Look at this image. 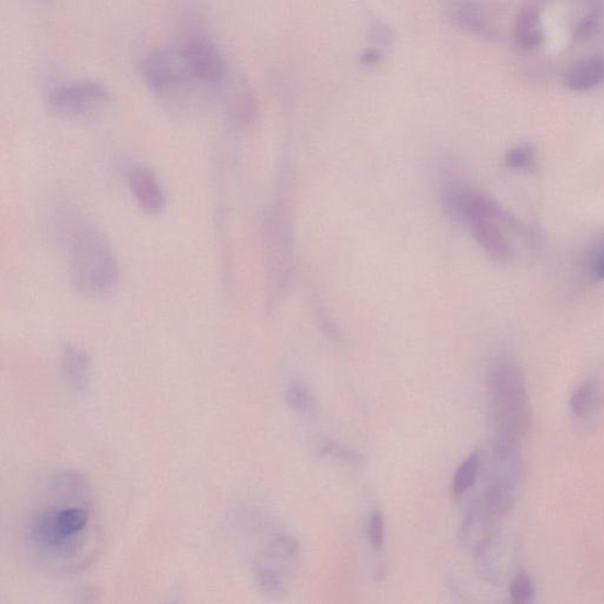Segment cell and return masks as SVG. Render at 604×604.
I'll list each match as a JSON object with an SVG mask.
<instances>
[{"instance_id":"1","label":"cell","mask_w":604,"mask_h":604,"mask_svg":"<svg viewBox=\"0 0 604 604\" xmlns=\"http://www.w3.org/2000/svg\"><path fill=\"white\" fill-rule=\"evenodd\" d=\"M102 542L90 482L78 471H58L24 519L22 543L28 561L49 577H72L95 562Z\"/></svg>"},{"instance_id":"2","label":"cell","mask_w":604,"mask_h":604,"mask_svg":"<svg viewBox=\"0 0 604 604\" xmlns=\"http://www.w3.org/2000/svg\"><path fill=\"white\" fill-rule=\"evenodd\" d=\"M493 450H520L532 427L526 380L521 366L508 357L496 359L488 374Z\"/></svg>"},{"instance_id":"3","label":"cell","mask_w":604,"mask_h":604,"mask_svg":"<svg viewBox=\"0 0 604 604\" xmlns=\"http://www.w3.org/2000/svg\"><path fill=\"white\" fill-rule=\"evenodd\" d=\"M451 217L464 223L479 247L496 261L513 256L511 233H520L521 224L489 196L463 185L451 183L441 196Z\"/></svg>"},{"instance_id":"4","label":"cell","mask_w":604,"mask_h":604,"mask_svg":"<svg viewBox=\"0 0 604 604\" xmlns=\"http://www.w3.org/2000/svg\"><path fill=\"white\" fill-rule=\"evenodd\" d=\"M70 282L82 296L106 297L119 286V259L106 235L91 225L72 233L69 246Z\"/></svg>"},{"instance_id":"5","label":"cell","mask_w":604,"mask_h":604,"mask_svg":"<svg viewBox=\"0 0 604 604\" xmlns=\"http://www.w3.org/2000/svg\"><path fill=\"white\" fill-rule=\"evenodd\" d=\"M112 103L106 85L95 81H75L58 85L50 91L48 109L60 119L87 121L105 112Z\"/></svg>"},{"instance_id":"6","label":"cell","mask_w":604,"mask_h":604,"mask_svg":"<svg viewBox=\"0 0 604 604\" xmlns=\"http://www.w3.org/2000/svg\"><path fill=\"white\" fill-rule=\"evenodd\" d=\"M179 55L190 80L194 83L213 87L225 82V57L209 36H188L181 44Z\"/></svg>"},{"instance_id":"7","label":"cell","mask_w":604,"mask_h":604,"mask_svg":"<svg viewBox=\"0 0 604 604\" xmlns=\"http://www.w3.org/2000/svg\"><path fill=\"white\" fill-rule=\"evenodd\" d=\"M140 75L149 91L159 98H170L179 95L194 83L186 71L180 55L166 50H155L146 54L140 63Z\"/></svg>"},{"instance_id":"8","label":"cell","mask_w":604,"mask_h":604,"mask_svg":"<svg viewBox=\"0 0 604 604\" xmlns=\"http://www.w3.org/2000/svg\"><path fill=\"white\" fill-rule=\"evenodd\" d=\"M132 197L145 214L158 215L166 210L167 197L157 175L150 167L139 165L128 173Z\"/></svg>"},{"instance_id":"9","label":"cell","mask_w":604,"mask_h":604,"mask_svg":"<svg viewBox=\"0 0 604 604\" xmlns=\"http://www.w3.org/2000/svg\"><path fill=\"white\" fill-rule=\"evenodd\" d=\"M604 82V56L592 55L575 62L566 72L565 85L575 93L595 90Z\"/></svg>"},{"instance_id":"10","label":"cell","mask_w":604,"mask_h":604,"mask_svg":"<svg viewBox=\"0 0 604 604\" xmlns=\"http://www.w3.org/2000/svg\"><path fill=\"white\" fill-rule=\"evenodd\" d=\"M62 371L70 388L82 392L90 387L92 381V358L82 347L67 344L62 351Z\"/></svg>"},{"instance_id":"11","label":"cell","mask_w":604,"mask_h":604,"mask_svg":"<svg viewBox=\"0 0 604 604\" xmlns=\"http://www.w3.org/2000/svg\"><path fill=\"white\" fill-rule=\"evenodd\" d=\"M514 36L525 50H535L542 46L544 31L537 7L526 5L520 11L514 24Z\"/></svg>"},{"instance_id":"12","label":"cell","mask_w":604,"mask_h":604,"mask_svg":"<svg viewBox=\"0 0 604 604\" xmlns=\"http://www.w3.org/2000/svg\"><path fill=\"white\" fill-rule=\"evenodd\" d=\"M602 406V391L594 380H587L570 396L569 407L575 418L589 421Z\"/></svg>"},{"instance_id":"13","label":"cell","mask_w":604,"mask_h":604,"mask_svg":"<svg viewBox=\"0 0 604 604\" xmlns=\"http://www.w3.org/2000/svg\"><path fill=\"white\" fill-rule=\"evenodd\" d=\"M233 127L245 129L257 121L258 106L256 98L247 90L235 93L227 108Z\"/></svg>"},{"instance_id":"14","label":"cell","mask_w":604,"mask_h":604,"mask_svg":"<svg viewBox=\"0 0 604 604\" xmlns=\"http://www.w3.org/2000/svg\"><path fill=\"white\" fill-rule=\"evenodd\" d=\"M286 402L292 410L303 416L313 417L318 414V398L303 381L291 382L286 389Z\"/></svg>"},{"instance_id":"15","label":"cell","mask_w":604,"mask_h":604,"mask_svg":"<svg viewBox=\"0 0 604 604\" xmlns=\"http://www.w3.org/2000/svg\"><path fill=\"white\" fill-rule=\"evenodd\" d=\"M481 470V453H471L462 465L457 469L452 481V493L462 497L475 485Z\"/></svg>"},{"instance_id":"16","label":"cell","mask_w":604,"mask_h":604,"mask_svg":"<svg viewBox=\"0 0 604 604\" xmlns=\"http://www.w3.org/2000/svg\"><path fill=\"white\" fill-rule=\"evenodd\" d=\"M263 549L271 558L288 561L298 555L300 543L296 536L287 532H275L269 536Z\"/></svg>"},{"instance_id":"17","label":"cell","mask_w":604,"mask_h":604,"mask_svg":"<svg viewBox=\"0 0 604 604\" xmlns=\"http://www.w3.org/2000/svg\"><path fill=\"white\" fill-rule=\"evenodd\" d=\"M506 166L516 171L534 173L537 154L533 145L521 143L512 146L505 156Z\"/></svg>"},{"instance_id":"18","label":"cell","mask_w":604,"mask_h":604,"mask_svg":"<svg viewBox=\"0 0 604 604\" xmlns=\"http://www.w3.org/2000/svg\"><path fill=\"white\" fill-rule=\"evenodd\" d=\"M254 577L263 593L279 595L284 592L282 577H280V573L275 569L259 565L256 567Z\"/></svg>"},{"instance_id":"19","label":"cell","mask_w":604,"mask_h":604,"mask_svg":"<svg viewBox=\"0 0 604 604\" xmlns=\"http://www.w3.org/2000/svg\"><path fill=\"white\" fill-rule=\"evenodd\" d=\"M510 596L513 603H529L535 596V587L532 578L524 571L516 575L510 584Z\"/></svg>"},{"instance_id":"20","label":"cell","mask_w":604,"mask_h":604,"mask_svg":"<svg viewBox=\"0 0 604 604\" xmlns=\"http://www.w3.org/2000/svg\"><path fill=\"white\" fill-rule=\"evenodd\" d=\"M585 267L589 275L597 282L604 280V237L593 244L587 254Z\"/></svg>"},{"instance_id":"21","label":"cell","mask_w":604,"mask_h":604,"mask_svg":"<svg viewBox=\"0 0 604 604\" xmlns=\"http://www.w3.org/2000/svg\"><path fill=\"white\" fill-rule=\"evenodd\" d=\"M320 452L351 465H360L364 462L363 455L359 452L337 445L333 440H327L321 446Z\"/></svg>"},{"instance_id":"22","label":"cell","mask_w":604,"mask_h":604,"mask_svg":"<svg viewBox=\"0 0 604 604\" xmlns=\"http://www.w3.org/2000/svg\"><path fill=\"white\" fill-rule=\"evenodd\" d=\"M367 536L374 550L378 552L384 545L386 521L379 511L372 513L370 522H368Z\"/></svg>"},{"instance_id":"23","label":"cell","mask_w":604,"mask_h":604,"mask_svg":"<svg viewBox=\"0 0 604 604\" xmlns=\"http://www.w3.org/2000/svg\"><path fill=\"white\" fill-rule=\"evenodd\" d=\"M36 2H46V0H36Z\"/></svg>"}]
</instances>
